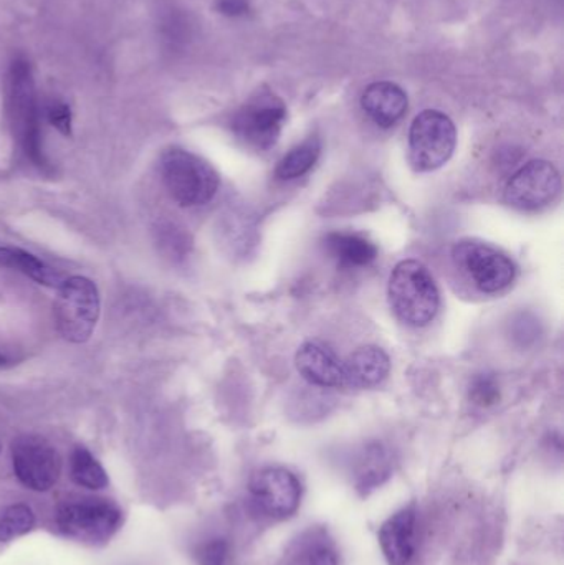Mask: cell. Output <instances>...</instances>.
Wrapping results in <instances>:
<instances>
[{
	"label": "cell",
	"mask_w": 564,
	"mask_h": 565,
	"mask_svg": "<svg viewBox=\"0 0 564 565\" xmlns=\"http://www.w3.org/2000/svg\"><path fill=\"white\" fill-rule=\"evenodd\" d=\"M252 503L264 516L287 520L297 513L301 501V484L285 468H265L252 478Z\"/></svg>",
	"instance_id": "9c48e42d"
},
{
	"label": "cell",
	"mask_w": 564,
	"mask_h": 565,
	"mask_svg": "<svg viewBox=\"0 0 564 565\" xmlns=\"http://www.w3.org/2000/svg\"><path fill=\"white\" fill-rule=\"evenodd\" d=\"M46 115H49L50 125L55 126L62 135L68 136L72 132V111L65 103H52Z\"/></svg>",
	"instance_id": "d4e9b609"
},
{
	"label": "cell",
	"mask_w": 564,
	"mask_h": 565,
	"mask_svg": "<svg viewBox=\"0 0 564 565\" xmlns=\"http://www.w3.org/2000/svg\"><path fill=\"white\" fill-rule=\"evenodd\" d=\"M0 267L20 271L25 277L32 278L33 281L50 286V288L58 289L65 281L62 280V275L58 271L43 264L35 255L26 254L20 248L0 247Z\"/></svg>",
	"instance_id": "d6986e66"
},
{
	"label": "cell",
	"mask_w": 564,
	"mask_h": 565,
	"mask_svg": "<svg viewBox=\"0 0 564 565\" xmlns=\"http://www.w3.org/2000/svg\"><path fill=\"white\" fill-rule=\"evenodd\" d=\"M159 242H161V247L164 248L169 255L179 257V255L184 254L185 241L182 238V235L179 234L178 228H161V232H159Z\"/></svg>",
	"instance_id": "484cf974"
},
{
	"label": "cell",
	"mask_w": 564,
	"mask_h": 565,
	"mask_svg": "<svg viewBox=\"0 0 564 565\" xmlns=\"http://www.w3.org/2000/svg\"><path fill=\"white\" fill-rule=\"evenodd\" d=\"M361 106L377 126L391 128L406 115L407 95L396 83L376 82L364 89Z\"/></svg>",
	"instance_id": "5bb4252c"
},
{
	"label": "cell",
	"mask_w": 564,
	"mask_h": 565,
	"mask_svg": "<svg viewBox=\"0 0 564 565\" xmlns=\"http://www.w3.org/2000/svg\"><path fill=\"white\" fill-rule=\"evenodd\" d=\"M9 102L13 125L26 156L36 164H42L43 154L40 148L39 115H36L32 75H30V66L20 60L13 63L10 72Z\"/></svg>",
	"instance_id": "30bf717a"
},
{
	"label": "cell",
	"mask_w": 564,
	"mask_h": 565,
	"mask_svg": "<svg viewBox=\"0 0 564 565\" xmlns=\"http://www.w3.org/2000/svg\"><path fill=\"white\" fill-rule=\"evenodd\" d=\"M0 450H2V445H0Z\"/></svg>",
	"instance_id": "f1b7e54d"
},
{
	"label": "cell",
	"mask_w": 564,
	"mask_h": 565,
	"mask_svg": "<svg viewBox=\"0 0 564 565\" xmlns=\"http://www.w3.org/2000/svg\"><path fill=\"white\" fill-rule=\"evenodd\" d=\"M199 565H232L231 543L224 537L205 541L195 551Z\"/></svg>",
	"instance_id": "cb8c5ba5"
},
{
	"label": "cell",
	"mask_w": 564,
	"mask_h": 565,
	"mask_svg": "<svg viewBox=\"0 0 564 565\" xmlns=\"http://www.w3.org/2000/svg\"><path fill=\"white\" fill-rule=\"evenodd\" d=\"M469 398L479 407H492L500 401V385L493 374H479L469 385Z\"/></svg>",
	"instance_id": "603a6c76"
},
{
	"label": "cell",
	"mask_w": 564,
	"mask_h": 565,
	"mask_svg": "<svg viewBox=\"0 0 564 565\" xmlns=\"http://www.w3.org/2000/svg\"><path fill=\"white\" fill-rule=\"evenodd\" d=\"M12 465L15 477L32 491H49L62 471L58 451L45 438L23 435L12 444Z\"/></svg>",
	"instance_id": "52a82bcc"
},
{
	"label": "cell",
	"mask_w": 564,
	"mask_h": 565,
	"mask_svg": "<svg viewBox=\"0 0 564 565\" xmlns=\"http://www.w3.org/2000/svg\"><path fill=\"white\" fill-rule=\"evenodd\" d=\"M321 145L317 138L307 139V141L291 149L284 156L277 166V178L281 181H294L307 174L320 158Z\"/></svg>",
	"instance_id": "ffe728a7"
},
{
	"label": "cell",
	"mask_w": 564,
	"mask_h": 565,
	"mask_svg": "<svg viewBox=\"0 0 564 565\" xmlns=\"http://www.w3.org/2000/svg\"><path fill=\"white\" fill-rule=\"evenodd\" d=\"M162 182L181 207L209 204L219 191V174L204 159L171 149L161 159Z\"/></svg>",
	"instance_id": "7a4b0ae2"
},
{
	"label": "cell",
	"mask_w": 564,
	"mask_h": 565,
	"mask_svg": "<svg viewBox=\"0 0 564 565\" xmlns=\"http://www.w3.org/2000/svg\"><path fill=\"white\" fill-rule=\"evenodd\" d=\"M390 305L401 321L416 328L433 322L440 306L439 289L433 275L417 260L396 265L387 286Z\"/></svg>",
	"instance_id": "6da1fadb"
},
{
	"label": "cell",
	"mask_w": 564,
	"mask_h": 565,
	"mask_svg": "<svg viewBox=\"0 0 564 565\" xmlns=\"http://www.w3.org/2000/svg\"><path fill=\"white\" fill-rule=\"evenodd\" d=\"M99 318V292L88 278L62 282L55 301L56 329L66 341L83 344L92 338Z\"/></svg>",
	"instance_id": "3957f363"
},
{
	"label": "cell",
	"mask_w": 564,
	"mask_h": 565,
	"mask_svg": "<svg viewBox=\"0 0 564 565\" xmlns=\"http://www.w3.org/2000/svg\"><path fill=\"white\" fill-rule=\"evenodd\" d=\"M393 471L390 451L381 444H371L361 451L354 465V484L361 493L380 488Z\"/></svg>",
	"instance_id": "e0dca14e"
},
{
	"label": "cell",
	"mask_w": 564,
	"mask_h": 565,
	"mask_svg": "<svg viewBox=\"0 0 564 565\" xmlns=\"http://www.w3.org/2000/svg\"><path fill=\"white\" fill-rule=\"evenodd\" d=\"M381 551L390 565H409L417 550V516L413 508H404L381 524Z\"/></svg>",
	"instance_id": "7c38bea8"
},
{
	"label": "cell",
	"mask_w": 564,
	"mask_h": 565,
	"mask_svg": "<svg viewBox=\"0 0 564 565\" xmlns=\"http://www.w3.org/2000/svg\"><path fill=\"white\" fill-rule=\"evenodd\" d=\"M298 372L305 381L318 387H343L344 362L334 354L333 349L321 342H305L295 358Z\"/></svg>",
	"instance_id": "4fadbf2b"
},
{
	"label": "cell",
	"mask_w": 564,
	"mask_h": 565,
	"mask_svg": "<svg viewBox=\"0 0 564 565\" xmlns=\"http://www.w3.org/2000/svg\"><path fill=\"white\" fill-rule=\"evenodd\" d=\"M323 244L330 257L343 268L368 267L377 257L376 245L361 234L333 232L324 237Z\"/></svg>",
	"instance_id": "2e32d148"
},
{
	"label": "cell",
	"mask_w": 564,
	"mask_h": 565,
	"mask_svg": "<svg viewBox=\"0 0 564 565\" xmlns=\"http://www.w3.org/2000/svg\"><path fill=\"white\" fill-rule=\"evenodd\" d=\"M290 565H340L337 546L323 530H308L291 546Z\"/></svg>",
	"instance_id": "ac0fdd59"
},
{
	"label": "cell",
	"mask_w": 564,
	"mask_h": 565,
	"mask_svg": "<svg viewBox=\"0 0 564 565\" xmlns=\"http://www.w3.org/2000/svg\"><path fill=\"white\" fill-rule=\"evenodd\" d=\"M6 362H7V358H6V355L0 354V365L6 364Z\"/></svg>",
	"instance_id": "83f0119b"
},
{
	"label": "cell",
	"mask_w": 564,
	"mask_h": 565,
	"mask_svg": "<svg viewBox=\"0 0 564 565\" xmlns=\"http://www.w3.org/2000/svg\"><path fill=\"white\" fill-rule=\"evenodd\" d=\"M123 523V513L106 500L66 501L56 511V524L70 540L102 544L111 540Z\"/></svg>",
	"instance_id": "277c9868"
},
{
	"label": "cell",
	"mask_w": 564,
	"mask_h": 565,
	"mask_svg": "<svg viewBox=\"0 0 564 565\" xmlns=\"http://www.w3.org/2000/svg\"><path fill=\"white\" fill-rule=\"evenodd\" d=\"M457 145L453 119L436 109H426L414 118L409 131L411 162L419 172L443 168Z\"/></svg>",
	"instance_id": "5b68a950"
},
{
	"label": "cell",
	"mask_w": 564,
	"mask_h": 565,
	"mask_svg": "<svg viewBox=\"0 0 564 565\" xmlns=\"http://www.w3.org/2000/svg\"><path fill=\"white\" fill-rule=\"evenodd\" d=\"M390 369V358L383 349L364 345L344 362V385L357 388L376 387L387 377Z\"/></svg>",
	"instance_id": "9a60e30c"
},
{
	"label": "cell",
	"mask_w": 564,
	"mask_h": 565,
	"mask_svg": "<svg viewBox=\"0 0 564 565\" xmlns=\"http://www.w3.org/2000/svg\"><path fill=\"white\" fill-rule=\"evenodd\" d=\"M454 262L483 292H499L515 280V264L482 242L464 241L454 247Z\"/></svg>",
	"instance_id": "8992f818"
},
{
	"label": "cell",
	"mask_w": 564,
	"mask_h": 565,
	"mask_svg": "<svg viewBox=\"0 0 564 565\" xmlns=\"http://www.w3.org/2000/svg\"><path fill=\"white\" fill-rule=\"evenodd\" d=\"M562 191V178L552 162L535 159L526 162L510 179L506 201L520 211H536L555 201Z\"/></svg>",
	"instance_id": "ba28073f"
},
{
	"label": "cell",
	"mask_w": 564,
	"mask_h": 565,
	"mask_svg": "<svg viewBox=\"0 0 564 565\" xmlns=\"http://www.w3.org/2000/svg\"><path fill=\"white\" fill-rule=\"evenodd\" d=\"M70 475L78 487L86 490L98 491L108 487V475L98 460L86 448L78 447L73 450L70 458Z\"/></svg>",
	"instance_id": "44dd1931"
},
{
	"label": "cell",
	"mask_w": 564,
	"mask_h": 565,
	"mask_svg": "<svg viewBox=\"0 0 564 565\" xmlns=\"http://www.w3.org/2000/svg\"><path fill=\"white\" fill-rule=\"evenodd\" d=\"M35 526V516L25 504H12L0 516V543H10Z\"/></svg>",
	"instance_id": "7402d4cb"
},
{
	"label": "cell",
	"mask_w": 564,
	"mask_h": 565,
	"mask_svg": "<svg viewBox=\"0 0 564 565\" xmlns=\"http://www.w3.org/2000/svg\"><path fill=\"white\" fill-rule=\"evenodd\" d=\"M287 119V108L277 96L264 95L248 103L235 116V135L255 149H270L278 141Z\"/></svg>",
	"instance_id": "8fae6325"
},
{
	"label": "cell",
	"mask_w": 564,
	"mask_h": 565,
	"mask_svg": "<svg viewBox=\"0 0 564 565\" xmlns=\"http://www.w3.org/2000/svg\"><path fill=\"white\" fill-rule=\"evenodd\" d=\"M215 7L227 17H241L248 12L247 0H217Z\"/></svg>",
	"instance_id": "4316f807"
}]
</instances>
